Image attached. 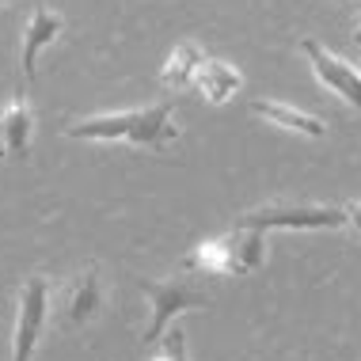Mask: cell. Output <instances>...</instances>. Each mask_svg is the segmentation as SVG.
<instances>
[{
    "mask_svg": "<svg viewBox=\"0 0 361 361\" xmlns=\"http://www.w3.org/2000/svg\"><path fill=\"white\" fill-rule=\"evenodd\" d=\"M141 293L149 297L152 305V324L145 331V346H156L164 338V331L171 327L175 316L190 308H206L209 305V293L202 286H194L190 278H171V281H152V278H141Z\"/></svg>",
    "mask_w": 361,
    "mask_h": 361,
    "instance_id": "1",
    "label": "cell"
},
{
    "mask_svg": "<svg viewBox=\"0 0 361 361\" xmlns=\"http://www.w3.org/2000/svg\"><path fill=\"white\" fill-rule=\"evenodd\" d=\"M50 312V281L42 274H31L19 286V312H16V331H12V361H31L38 335L46 327Z\"/></svg>",
    "mask_w": 361,
    "mask_h": 361,
    "instance_id": "2",
    "label": "cell"
},
{
    "mask_svg": "<svg viewBox=\"0 0 361 361\" xmlns=\"http://www.w3.org/2000/svg\"><path fill=\"white\" fill-rule=\"evenodd\" d=\"M240 224H251V228H300V232H319V228H343L346 209L335 206H267V209H251L243 213Z\"/></svg>",
    "mask_w": 361,
    "mask_h": 361,
    "instance_id": "3",
    "label": "cell"
},
{
    "mask_svg": "<svg viewBox=\"0 0 361 361\" xmlns=\"http://www.w3.org/2000/svg\"><path fill=\"white\" fill-rule=\"evenodd\" d=\"M300 50H305L308 65L316 69L319 84H327L331 92L343 95V99L354 106V111H361V69H357V65H350V61H343L338 54L324 50L316 38H305V42H300Z\"/></svg>",
    "mask_w": 361,
    "mask_h": 361,
    "instance_id": "4",
    "label": "cell"
},
{
    "mask_svg": "<svg viewBox=\"0 0 361 361\" xmlns=\"http://www.w3.org/2000/svg\"><path fill=\"white\" fill-rule=\"evenodd\" d=\"M61 31H65L61 12H54V8H46V4H38L35 12H31V19H27V27H23V42H19V65H23V80H35L38 54H42Z\"/></svg>",
    "mask_w": 361,
    "mask_h": 361,
    "instance_id": "5",
    "label": "cell"
},
{
    "mask_svg": "<svg viewBox=\"0 0 361 361\" xmlns=\"http://www.w3.org/2000/svg\"><path fill=\"white\" fill-rule=\"evenodd\" d=\"M175 137H179V130L171 126V99L152 103V106H141V111H137V122H133L130 145H137V149H152V152H164Z\"/></svg>",
    "mask_w": 361,
    "mask_h": 361,
    "instance_id": "6",
    "label": "cell"
},
{
    "mask_svg": "<svg viewBox=\"0 0 361 361\" xmlns=\"http://www.w3.org/2000/svg\"><path fill=\"white\" fill-rule=\"evenodd\" d=\"M251 114L267 118L270 126H281V130L305 133V137H312V141L327 137V122L324 118H316V114H308V111H297V106L274 103V99H251Z\"/></svg>",
    "mask_w": 361,
    "mask_h": 361,
    "instance_id": "7",
    "label": "cell"
},
{
    "mask_svg": "<svg viewBox=\"0 0 361 361\" xmlns=\"http://www.w3.org/2000/svg\"><path fill=\"white\" fill-rule=\"evenodd\" d=\"M99 300H103L99 270L84 267L80 274L69 281V289H65V319H69V324H87V319L95 316V308H99Z\"/></svg>",
    "mask_w": 361,
    "mask_h": 361,
    "instance_id": "8",
    "label": "cell"
},
{
    "mask_svg": "<svg viewBox=\"0 0 361 361\" xmlns=\"http://www.w3.org/2000/svg\"><path fill=\"white\" fill-rule=\"evenodd\" d=\"M31 130H35V114H31V103L23 95H16L8 103V111L0 114V133H4V145H8V156L12 160H27L31 156Z\"/></svg>",
    "mask_w": 361,
    "mask_h": 361,
    "instance_id": "9",
    "label": "cell"
},
{
    "mask_svg": "<svg viewBox=\"0 0 361 361\" xmlns=\"http://www.w3.org/2000/svg\"><path fill=\"white\" fill-rule=\"evenodd\" d=\"M202 65H206V50L198 42H179L171 50V57L164 61V73H160V84L168 92H183V87H194L198 80Z\"/></svg>",
    "mask_w": 361,
    "mask_h": 361,
    "instance_id": "10",
    "label": "cell"
},
{
    "mask_svg": "<svg viewBox=\"0 0 361 361\" xmlns=\"http://www.w3.org/2000/svg\"><path fill=\"white\" fill-rule=\"evenodd\" d=\"M240 84H243V76L232 69L228 61H217V57H206V65H202V73H198V80H194V87H198L202 95H206L209 103H228L232 95L240 92Z\"/></svg>",
    "mask_w": 361,
    "mask_h": 361,
    "instance_id": "11",
    "label": "cell"
},
{
    "mask_svg": "<svg viewBox=\"0 0 361 361\" xmlns=\"http://www.w3.org/2000/svg\"><path fill=\"white\" fill-rule=\"evenodd\" d=\"M187 267L206 270V274H217V278L236 274V247H232V236L198 243V247H194V255L187 259Z\"/></svg>",
    "mask_w": 361,
    "mask_h": 361,
    "instance_id": "12",
    "label": "cell"
},
{
    "mask_svg": "<svg viewBox=\"0 0 361 361\" xmlns=\"http://www.w3.org/2000/svg\"><path fill=\"white\" fill-rule=\"evenodd\" d=\"M228 236H232V247H236V274H255L267 262V232L251 228V224H236Z\"/></svg>",
    "mask_w": 361,
    "mask_h": 361,
    "instance_id": "13",
    "label": "cell"
},
{
    "mask_svg": "<svg viewBox=\"0 0 361 361\" xmlns=\"http://www.w3.org/2000/svg\"><path fill=\"white\" fill-rule=\"evenodd\" d=\"M164 350H168L171 361H190L187 357V335H183L179 327H171L168 335H164Z\"/></svg>",
    "mask_w": 361,
    "mask_h": 361,
    "instance_id": "14",
    "label": "cell"
},
{
    "mask_svg": "<svg viewBox=\"0 0 361 361\" xmlns=\"http://www.w3.org/2000/svg\"><path fill=\"white\" fill-rule=\"evenodd\" d=\"M346 221L354 224L357 236H361V202H350V206H346Z\"/></svg>",
    "mask_w": 361,
    "mask_h": 361,
    "instance_id": "15",
    "label": "cell"
},
{
    "mask_svg": "<svg viewBox=\"0 0 361 361\" xmlns=\"http://www.w3.org/2000/svg\"><path fill=\"white\" fill-rule=\"evenodd\" d=\"M0 156H8V145H4V133H0Z\"/></svg>",
    "mask_w": 361,
    "mask_h": 361,
    "instance_id": "16",
    "label": "cell"
},
{
    "mask_svg": "<svg viewBox=\"0 0 361 361\" xmlns=\"http://www.w3.org/2000/svg\"><path fill=\"white\" fill-rule=\"evenodd\" d=\"M357 42H361V27H357Z\"/></svg>",
    "mask_w": 361,
    "mask_h": 361,
    "instance_id": "17",
    "label": "cell"
},
{
    "mask_svg": "<svg viewBox=\"0 0 361 361\" xmlns=\"http://www.w3.org/2000/svg\"><path fill=\"white\" fill-rule=\"evenodd\" d=\"M338 4H343V0H338Z\"/></svg>",
    "mask_w": 361,
    "mask_h": 361,
    "instance_id": "18",
    "label": "cell"
},
{
    "mask_svg": "<svg viewBox=\"0 0 361 361\" xmlns=\"http://www.w3.org/2000/svg\"><path fill=\"white\" fill-rule=\"evenodd\" d=\"M0 4H4V0H0Z\"/></svg>",
    "mask_w": 361,
    "mask_h": 361,
    "instance_id": "19",
    "label": "cell"
}]
</instances>
